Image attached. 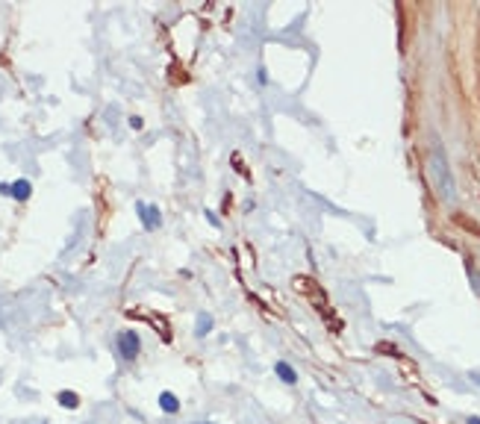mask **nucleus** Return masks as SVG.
<instances>
[{
	"instance_id": "3",
	"label": "nucleus",
	"mask_w": 480,
	"mask_h": 424,
	"mask_svg": "<svg viewBox=\"0 0 480 424\" xmlns=\"http://www.w3.org/2000/svg\"><path fill=\"white\" fill-rule=\"evenodd\" d=\"M0 192L9 195V198H15V200H27L30 192H33V186H30V180H18V183H12V186H0Z\"/></svg>"
},
{
	"instance_id": "4",
	"label": "nucleus",
	"mask_w": 480,
	"mask_h": 424,
	"mask_svg": "<svg viewBox=\"0 0 480 424\" xmlns=\"http://www.w3.org/2000/svg\"><path fill=\"white\" fill-rule=\"evenodd\" d=\"M274 371H277V377H280L283 383H289V386H292V383H298V371H295L289 363H283V359H280V363L274 365Z\"/></svg>"
},
{
	"instance_id": "1",
	"label": "nucleus",
	"mask_w": 480,
	"mask_h": 424,
	"mask_svg": "<svg viewBox=\"0 0 480 424\" xmlns=\"http://www.w3.org/2000/svg\"><path fill=\"white\" fill-rule=\"evenodd\" d=\"M139 348H141V342H139L136 333H130V330L118 333V351H121L124 359H136V356H139Z\"/></svg>"
},
{
	"instance_id": "2",
	"label": "nucleus",
	"mask_w": 480,
	"mask_h": 424,
	"mask_svg": "<svg viewBox=\"0 0 480 424\" xmlns=\"http://www.w3.org/2000/svg\"><path fill=\"white\" fill-rule=\"evenodd\" d=\"M141 215V224H144V230H156L159 224H162V215H159V209L153 206V203H139L136 206Z\"/></svg>"
},
{
	"instance_id": "8",
	"label": "nucleus",
	"mask_w": 480,
	"mask_h": 424,
	"mask_svg": "<svg viewBox=\"0 0 480 424\" xmlns=\"http://www.w3.org/2000/svg\"><path fill=\"white\" fill-rule=\"evenodd\" d=\"M130 127H133V130H141V118H130Z\"/></svg>"
},
{
	"instance_id": "7",
	"label": "nucleus",
	"mask_w": 480,
	"mask_h": 424,
	"mask_svg": "<svg viewBox=\"0 0 480 424\" xmlns=\"http://www.w3.org/2000/svg\"><path fill=\"white\" fill-rule=\"evenodd\" d=\"M210 327H212V318H210V315H200V321H198V333L203 336V333H206Z\"/></svg>"
},
{
	"instance_id": "6",
	"label": "nucleus",
	"mask_w": 480,
	"mask_h": 424,
	"mask_svg": "<svg viewBox=\"0 0 480 424\" xmlns=\"http://www.w3.org/2000/svg\"><path fill=\"white\" fill-rule=\"evenodd\" d=\"M59 404H62L65 410H77V407H80V398H77L74 392H59Z\"/></svg>"
},
{
	"instance_id": "9",
	"label": "nucleus",
	"mask_w": 480,
	"mask_h": 424,
	"mask_svg": "<svg viewBox=\"0 0 480 424\" xmlns=\"http://www.w3.org/2000/svg\"><path fill=\"white\" fill-rule=\"evenodd\" d=\"M200 424H206V421H200Z\"/></svg>"
},
{
	"instance_id": "5",
	"label": "nucleus",
	"mask_w": 480,
	"mask_h": 424,
	"mask_svg": "<svg viewBox=\"0 0 480 424\" xmlns=\"http://www.w3.org/2000/svg\"><path fill=\"white\" fill-rule=\"evenodd\" d=\"M159 407H162V412L174 415V412H180V400H177V395H171V392H162V395H159Z\"/></svg>"
}]
</instances>
